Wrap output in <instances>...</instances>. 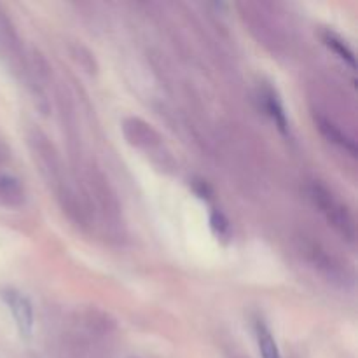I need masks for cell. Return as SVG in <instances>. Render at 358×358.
Instances as JSON below:
<instances>
[{"mask_svg":"<svg viewBox=\"0 0 358 358\" xmlns=\"http://www.w3.org/2000/svg\"><path fill=\"white\" fill-rule=\"evenodd\" d=\"M3 299H6L10 313H13V318L16 322L17 329H20L21 336H24V338L31 336V332H34V310H31L30 301L21 296L20 292H16V290L3 292Z\"/></svg>","mask_w":358,"mask_h":358,"instance_id":"obj_1","label":"cell"},{"mask_svg":"<svg viewBox=\"0 0 358 358\" xmlns=\"http://www.w3.org/2000/svg\"><path fill=\"white\" fill-rule=\"evenodd\" d=\"M322 129H324V131L327 133V135H329V138L336 140V142H339V143H341V145H345V147H350V149H352V152H355V147H353L352 143L348 142V138H346V136H343L341 133H339L338 129L334 128V126H332V124H329V122H324V126H322Z\"/></svg>","mask_w":358,"mask_h":358,"instance_id":"obj_6","label":"cell"},{"mask_svg":"<svg viewBox=\"0 0 358 358\" xmlns=\"http://www.w3.org/2000/svg\"><path fill=\"white\" fill-rule=\"evenodd\" d=\"M210 226H212L213 233H215L217 236L222 238L229 234V222H227V219L220 212L212 213V217H210Z\"/></svg>","mask_w":358,"mask_h":358,"instance_id":"obj_5","label":"cell"},{"mask_svg":"<svg viewBox=\"0 0 358 358\" xmlns=\"http://www.w3.org/2000/svg\"><path fill=\"white\" fill-rule=\"evenodd\" d=\"M325 44H327L331 49H334V51L338 52V55L341 56L343 59H346V62H348L350 65L355 66V56H353L352 49H350L348 45L345 44V42L339 41V38L336 37V35H332V34L325 35Z\"/></svg>","mask_w":358,"mask_h":358,"instance_id":"obj_4","label":"cell"},{"mask_svg":"<svg viewBox=\"0 0 358 358\" xmlns=\"http://www.w3.org/2000/svg\"><path fill=\"white\" fill-rule=\"evenodd\" d=\"M266 108H268L269 115H271L273 119H275V122L278 124V128L282 129V131H287V119H285V112H283L282 105H280L278 98H276V94H273L271 91H269L268 94H266Z\"/></svg>","mask_w":358,"mask_h":358,"instance_id":"obj_3","label":"cell"},{"mask_svg":"<svg viewBox=\"0 0 358 358\" xmlns=\"http://www.w3.org/2000/svg\"><path fill=\"white\" fill-rule=\"evenodd\" d=\"M255 334H257L259 350H261L262 358H280L278 346H276L275 339H273L271 331L264 324L255 325Z\"/></svg>","mask_w":358,"mask_h":358,"instance_id":"obj_2","label":"cell"}]
</instances>
